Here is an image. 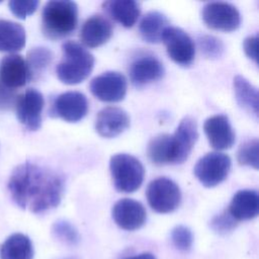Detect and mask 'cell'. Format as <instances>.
I'll return each mask as SVG.
<instances>
[{"label": "cell", "mask_w": 259, "mask_h": 259, "mask_svg": "<svg viewBox=\"0 0 259 259\" xmlns=\"http://www.w3.org/2000/svg\"><path fill=\"white\" fill-rule=\"evenodd\" d=\"M171 242L173 246L181 251L188 252L193 244V235L189 228L179 225L171 231Z\"/></svg>", "instance_id": "obj_30"}, {"label": "cell", "mask_w": 259, "mask_h": 259, "mask_svg": "<svg viewBox=\"0 0 259 259\" xmlns=\"http://www.w3.org/2000/svg\"><path fill=\"white\" fill-rule=\"evenodd\" d=\"M53 53L51 50L45 47H36L31 49L27 53V58L25 60L29 80L37 79L50 66L53 61Z\"/></svg>", "instance_id": "obj_26"}, {"label": "cell", "mask_w": 259, "mask_h": 259, "mask_svg": "<svg viewBox=\"0 0 259 259\" xmlns=\"http://www.w3.org/2000/svg\"><path fill=\"white\" fill-rule=\"evenodd\" d=\"M234 91L238 104L245 110L258 116V90L246 78L237 75L234 78Z\"/></svg>", "instance_id": "obj_24"}, {"label": "cell", "mask_w": 259, "mask_h": 259, "mask_svg": "<svg viewBox=\"0 0 259 259\" xmlns=\"http://www.w3.org/2000/svg\"><path fill=\"white\" fill-rule=\"evenodd\" d=\"M8 190L19 207L41 213L59 205L64 180L59 173L48 167L24 162L12 171Z\"/></svg>", "instance_id": "obj_1"}, {"label": "cell", "mask_w": 259, "mask_h": 259, "mask_svg": "<svg viewBox=\"0 0 259 259\" xmlns=\"http://www.w3.org/2000/svg\"><path fill=\"white\" fill-rule=\"evenodd\" d=\"M78 24V6L69 0H53L46 3L41 12V30L51 39L70 35Z\"/></svg>", "instance_id": "obj_2"}, {"label": "cell", "mask_w": 259, "mask_h": 259, "mask_svg": "<svg viewBox=\"0 0 259 259\" xmlns=\"http://www.w3.org/2000/svg\"><path fill=\"white\" fill-rule=\"evenodd\" d=\"M127 82L125 77L118 72H104L90 82L91 93L103 102H118L125 96Z\"/></svg>", "instance_id": "obj_10"}, {"label": "cell", "mask_w": 259, "mask_h": 259, "mask_svg": "<svg viewBox=\"0 0 259 259\" xmlns=\"http://www.w3.org/2000/svg\"><path fill=\"white\" fill-rule=\"evenodd\" d=\"M111 215L114 223L122 230L136 231L142 228L147 220L144 205L132 198L119 199L112 207Z\"/></svg>", "instance_id": "obj_13"}, {"label": "cell", "mask_w": 259, "mask_h": 259, "mask_svg": "<svg viewBox=\"0 0 259 259\" xmlns=\"http://www.w3.org/2000/svg\"><path fill=\"white\" fill-rule=\"evenodd\" d=\"M161 40L170 59L180 66H189L195 56V46L189 34L180 27L167 26Z\"/></svg>", "instance_id": "obj_7"}, {"label": "cell", "mask_w": 259, "mask_h": 259, "mask_svg": "<svg viewBox=\"0 0 259 259\" xmlns=\"http://www.w3.org/2000/svg\"><path fill=\"white\" fill-rule=\"evenodd\" d=\"M147 155L149 160L155 165L172 164L171 135L161 134L154 137L148 144Z\"/></svg>", "instance_id": "obj_25"}, {"label": "cell", "mask_w": 259, "mask_h": 259, "mask_svg": "<svg viewBox=\"0 0 259 259\" xmlns=\"http://www.w3.org/2000/svg\"><path fill=\"white\" fill-rule=\"evenodd\" d=\"M259 142L257 139H251L244 142L239 150L237 155L238 163L242 166H250L255 169H258L259 161Z\"/></svg>", "instance_id": "obj_27"}, {"label": "cell", "mask_w": 259, "mask_h": 259, "mask_svg": "<svg viewBox=\"0 0 259 259\" xmlns=\"http://www.w3.org/2000/svg\"><path fill=\"white\" fill-rule=\"evenodd\" d=\"M109 169L116 190L131 193L140 188L144 181L143 164L134 156L125 153L113 155L109 161Z\"/></svg>", "instance_id": "obj_4"}, {"label": "cell", "mask_w": 259, "mask_h": 259, "mask_svg": "<svg viewBox=\"0 0 259 259\" xmlns=\"http://www.w3.org/2000/svg\"><path fill=\"white\" fill-rule=\"evenodd\" d=\"M204 134L210 146L215 150H227L235 143V133L229 117L225 114H215L208 117L203 124Z\"/></svg>", "instance_id": "obj_15"}, {"label": "cell", "mask_w": 259, "mask_h": 259, "mask_svg": "<svg viewBox=\"0 0 259 259\" xmlns=\"http://www.w3.org/2000/svg\"><path fill=\"white\" fill-rule=\"evenodd\" d=\"M205 25L222 31L236 30L241 23V15L236 6L228 2H208L201 10Z\"/></svg>", "instance_id": "obj_8"}, {"label": "cell", "mask_w": 259, "mask_h": 259, "mask_svg": "<svg viewBox=\"0 0 259 259\" xmlns=\"http://www.w3.org/2000/svg\"><path fill=\"white\" fill-rule=\"evenodd\" d=\"M30 239L20 233L9 236L0 246V259H33Z\"/></svg>", "instance_id": "obj_22"}, {"label": "cell", "mask_w": 259, "mask_h": 259, "mask_svg": "<svg viewBox=\"0 0 259 259\" xmlns=\"http://www.w3.org/2000/svg\"><path fill=\"white\" fill-rule=\"evenodd\" d=\"M198 138L197 122L192 116H185L174 134L172 140V164H181L189 157Z\"/></svg>", "instance_id": "obj_11"}, {"label": "cell", "mask_w": 259, "mask_h": 259, "mask_svg": "<svg viewBox=\"0 0 259 259\" xmlns=\"http://www.w3.org/2000/svg\"><path fill=\"white\" fill-rule=\"evenodd\" d=\"M230 170V157L224 153L211 152L197 161L193 172L203 186L214 187L228 177Z\"/></svg>", "instance_id": "obj_6"}, {"label": "cell", "mask_w": 259, "mask_h": 259, "mask_svg": "<svg viewBox=\"0 0 259 259\" xmlns=\"http://www.w3.org/2000/svg\"><path fill=\"white\" fill-rule=\"evenodd\" d=\"M44 106L45 99L42 94L33 88L26 89L15 101L18 120L28 131H37L41 125Z\"/></svg>", "instance_id": "obj_9"}, {"label": "cell", "mask_w": 259, "mask_h": 259, "mask_svg": "<svg viewBox=\"0 0 259 259\" xmlns=\"http://www.w3.org/2000/svg\"><path fill=\"white\" fill-rule=\"evenodd\" d=\"M103 9L109 16L124 27H132L138 20L141 7L134 0H110L103 3Z\"/></svg>", "instance_id": "obj_20"}, {"label": "cell", "mask_w": 259, "mask_h": 259, "mask_svg": "<svg viewBox=\"0 0 259 259\" xmlns=\"http://www.w3.org/2000/svg\"><path fill=\"white\" fill-rule=\"evenodd\" d=\"M0 81L8 89L24 86L29 81L25 60L17 54H10L0 61Z\"/></svg>", "instance_id": "obj_17"}, {"label": "cell", "mask_w": 259, "mask_h": 259, "mask_svg": "<svg viewBox=\"0 0 259 259\" xmlns=\"http://www.w3.org/2000/svg\"><path fill=\"white\" fill-rule=\"evenodd\" d=\"M146 196L151 208L159 213L172 212L181 202L179 186L167 177L152 180L148 184Z\"/></svg>", "instance_id": "obj_5"}, {"label": "cell", "mask_w": 259, "mask_h": 259, "mask_svg": "<svg viewBox=\"0 0 259 259\" xmlns=\"http://www.w3.org/2000/svg\"><path fill=\"white\" fill-rule=\"evenodd\" d=\"M237 223L238 222L232 218L228 210H226L213 217L209 223V226L214 233L219 235H226L236 228Z\"/></svg>", "instance_id": "obj_31"}, {"label": "cell", "mask_w": 259, "mask_h": 259, "mask_svg": "<svg viewBox=\"0 0 259 259\" xmlns=\"http://www.w3.org/2000/svg\"><path fill=\"white\" fill-rule=\"evenodd\" d=\"M257 44H258V36L256 35H250L244 39L243 48L244 52L247 55V57L251 60H253L255 63H257Z\"/></svg>", "instance_id": "obj_33"}, {"label": "cell", "mask_w": 259, "mask_h": 259, "mask_svg": "<svg viewBox=\"0 0 259 259\" xmlns=\"http://www.w3.org/2000/svg\"><path fill=\"white\" fill-rule=\"evenodd\" d=\"M232 218L239 221H249L259 213V196L256 190L242 189L237 191L228 208Z\"/></svg>", "instance_id": "obj_19"}, {"label": "cell", "mask_w": 259, "mask_h": 259, "mask_svg": "<svg viewBox=\"0 0 259 259\" xmlns=\"http://www.w3.org/2000/svg\"><path fill=\"white\" fill-rule=\"evenodd\" d=\"M130 126L127 113L115 106H107L101 109L95 120V130L103 138H114L123 133Z\"/></svg>", "instance_id": "obj_16"}, {"label": "cell", "mask_w": 259, "mask_h": 259, "mask_svg": "<svg viewBox=\"0 0 259 259\" xmlns=\"http://www.w3.org/2000/svg\"><path fill=\"white\" fill-rule=\"evenodd\" d=\"M38 4L37 0H11L8 2L10 11L20 19H25L28 15H31L36 10Z\"/></svg>", "instance_id": "obj_32"}, {"label": "cell", "mask_w": 259, "mask_h": 259, "mask_svg": "<svg viewBox=\"0 0 259 259\" xmlns=\"http://www.w3.org/2000/svg\"><path fill=\"white\" fill-rule=\"evenodd\" d=\"M164 72L163 64L152 55L140 56L132 62L128 68L131 81L137 87L160 80Z\"/></svg>", "instance_id": "obj_14"}, {"label": "cell", "mask_w": 259, "mask_h": 259, "mask_svg": "<svg viewBox=\"0 0 259 259\" xmlns=\"http://www.w3.org/2000/svg\"><path fill=\"white\" fill-rule=\"evenodd\" d=\"M88 111L86 96L78 91H67L60 94L52 105V113L68 122L81 120Z\"/></svg>", "instance_id": "obj_12"}, {"label": "cell", "mask_w": 259, "mask_h": 259, "mask_svg": "<svg viewBox=\"0 0 259 259\" xmlns=\"http://www.w3.org/2000/svg\"><path fill=\"white\" fill-rule=\"evenodd\" d=\"M112 31V23L108 18L101 14H94L83 23L80 30V39L88 48H97L111 37Z\"/></svg>", "instance_id": "obj_18"}, {"label": "cell", "mask_w": 259, "mask_h": 259, "mask_svg": "<svg viewBox=\"0 0 259 259\" xmlns=\"http://www.w3.org/2000/svg\"><path fill=\"white\" fill-rule=\"evenodd\" d=\"M25 39V30L21 24L0 19V52H18L24 48Z\"/></svg>", "instance_id": "obj_21"}, {"label": "cell", "mask_w": 259, "mask_h": 259, "mask_svg": "<svg viewBox=\"0 0 259 259\" xmlns=\"http://www.w3.org/2000/svg\"><path fill=\"white\" fill-rule=\"evenodd\" d=\"M197 40L202 54L206 58L218 59L224 54L225 46L220 38L209 34H202L198 36Z\"/></svg>", "instance_id": "obj_29"}, {"label": "cell", "mask_w": 259, "mask_h": 259, "mask_svg": "<svg viewBox=\"0 0 259 259\" xmlns=\"http://www.w3.org/2000/svg\"><path fill=\"white\" fill-rule=\"evenodd\" d=\"M63 58L56 67L59 80L68 85L84 81L94 67V57L81 44L65 41L62 46Z\"/></svg>", "instance_id": "obj_3"}, {"label": "cell", "mask_w": 259, "mask_h": 259, "mask_svg": "<svg viewBox=\"0 0 259 259\" xmlns=\"http://www.w3.org/2000/svg\"><path fill=\"white\" fill-rule=\"evenodd\" d=\"M65 259H74V258H65Z\"/></svg>", "instance_id": "obj_35"}, {"label": "cell", "mask_w": 259, "mask_h": 259, "mask_svg": "<svg viewBox=\"0 0 259 259\" xmlns=\"http://www.w3.org/2000/svg\"><path fill=\"white\" fill-rule=\"evenodd\" d=\"M52 232H53V235L60 242L69 246L77 245L80 240V236L76 228L67 221L61 220L56 222L53 225Z\"/></svg>", "instance_id": "obj_28"}, {"label": "cell", "mask_w": 259, "mask_h": 259, "mask_svg": "<svg viewBox=\"0 0 259 259\" xmlns=\"http://www.w3.org/2000/svg\"><path fill=\"white\" fill-rule=\"evenodd\" d=\"M123 259H157L156 256L153 253L150 252H144L135 256H131V257H126Z\"/></svg>", "instance_id": "obj_34"}, {"label": "cell", "mask_w": 259, "mask_h": 259, "mask_svg": "<svg viewBox=\"0 0 259 259\" xmlns=\"http://www.w3.org/2000/svg\"><path fill=\"white\" fill-rule=\"evenodd\" d=\"M169 26L167 17L159 11H149L141 19L139 32L141 37L150 44L161 41L164 29Z\"/></svg>", "instance_id": "obj_23"}]
</instances>
